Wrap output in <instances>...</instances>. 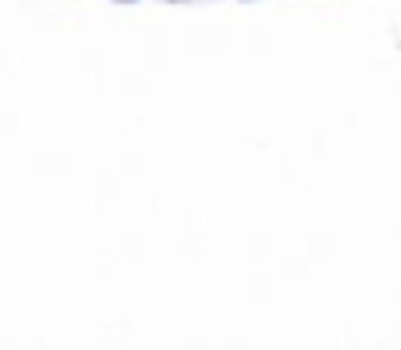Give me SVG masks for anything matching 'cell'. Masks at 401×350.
Returning a JSON list of instances; mask_svg holds the SVG:
<instances>
[]
</instances>
